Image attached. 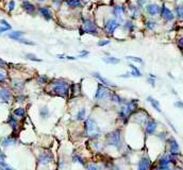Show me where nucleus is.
I'll return each instance as SVG.
<instances>
[{
  "mask_svg": "<svg viewBox=\"0 0 183 170\" xmlns=\"http://www.w3.org/2000/svg\"><path fill=\"white\" fill-rule=\"evenodd\" d=\"M120 144V131L115 130L107 135V145L117 147Z\"/></svg>",
  "mask_w": 183,
  "mask_h": 170,
  "instance_id": "nucleus-4",
  "label": "nucleus"
},
{
  "mask_svg": "<svg viewBox=\"0 0 183 170\" xmlns=\"http://www.w3.org/2000/svg\"><path fill=\"white\" fill-rule=\"evenodd\" d=\"M93 76H94L96 79H98V80L100 81L101 84H103V85H105V86H110V87H115V86H116V85H114L110 80L105 79L104 77H102L101 75H99L98 72H94V74H93Z\"/></svg>",
  "mask_w": 183,
  "mask_h": 170,
  "instance_id": "nucleus-12",
  "label": "nucleus"
},
{
  "mask_svg": "<svg viewBox=\"0 0 183 170\" xmlns=\"http://www.w3.org/2000/svg\"><path fill=\"white\" fill-rule=\"evenodd\" d=\"M5 156L3 153H0V167H5Z\"/></svg>",
  "mask_w": 183,
  "mask_h": 170,
  "instance_id": "nucleus-35",
  "label": "nucleus"
},
{
  "mask_svg": "<svg viewBox=\"0 0 183 170\" xmlns=\"http://www.w3.org/2000/svg\"><path fill=\"white\" fill-rule=\"evenodd\" d=\"M0 25L3 26V27H6V28H8V29H10V30L12 29V27H11L10 23H9L6 20H4V19H1V20H0Z\"/></svg>",
  "mask_w": 183,
  "mask_h": 170,
  "instance_id": "nucleus-38",
  "label": "nucleus"
},
{
  "mask_svg": "<svg viewBox=\"0 0 183 170\" xmlns=\"http://www.w3.org/2000/svg\"><path fill=\"white\" fill-rule=\"evenodd\" d=\"M83 29L86 33L93 34V35H97L98 34V28L95 25V23H93L90 19H85L83 21Z\"/></svg>",
  "mask_w": 183,
  "mask_h": 170,
  "instance_id": "nucleus-5",
  "label": "nucleus"
},
{
  "mask_svg": "<svg viewBox=\"0 0 183 170\" xmlns=\"http://www.w3.org/2000/svg\"><path fill=\"white\" fill-rule=\"evenodd\" d=\"M8 123L11 126V128L13 129V130H15V129H17V126H18V121H17V119L14 117V116L11 115L10 117H9L8 119Z\"/></svg>",
  "mask_w": 183,
  "mask_h": 170,
  "instance_id": "nucleus-24",
  "label": "nucleus"
},
{
  "mask_svg": "<svg viewBox=\"0 0 183 170\" xmlns=\"http://www.w3.org/2000/svg\"><path fill=\"white\" fill-rule=\"evenodd\" d=\"M8 30H10V29H8L6 27H1L0 28V33H3V32L8 31Z\"/></svg>",
  "mask_w": 183,
  "mask_h": 170,
  "instance_id": "nucleus-48",
  "label": "nucleus"
},
{
  "mask_svg": "<svg viewBox=\"0 0 183 170\" xmlns=\"http://www.w3.org/2000/svg\"><path fill=\"white\" fill-rule=\"evenodd\" d=\"M125 27H126L127 29H128L129 31L131 32V31H132V30H133V23H131V21H127L126 25H125Z\"/></svg>",
  "mask_w": 183,
  "mask_h": 170,
  "instance_id": "nucleus-40",
  "label": "nucleus"
},
{
  "mask_svg": "<svg viewBox=\"0 0 183 170\" xmlns=\"http://www.w3.org/2000/svg\"><path fill=\"white\" fill-rule=\"evenodd\" d=\"M150 160L148 158H143L139 163V170H149Z\"/></svg>",
  "mask_w": 183,
  "mask_h": 170,
  "instance_id": "nucleus-15",
  "label": "nucleus"
},
{
  "mask_svg": "<svg viewBox=\"0 0 183 170\" xmlns=\"http://www.w3.org/2000/svg\"><path fill=\"white\" fill-rule=\"evenodd\" d=\"M23 100H25V97L20 96V97H17V100L16 101H18V102H19V101H23Z\"/></svg>",
  "mask_w": 183,
  "mask_h": 170,
  "instance_id": "nucleus-51",
  "label": "nucleus"
},
{
  "mask_svg": "<svg viewBox=\"0 0 183 170\" xmlns=\"http://www.w3.org/2000/svg\"><path fill=\"white\" fill-rule=\"evenodd\" d=\"M118 27H119V23H118L116 19H109V20L107 21V23H105L104 28H105L107 33H109L110 35H112Z\"/></svg>",
  "mask_w": 183,
  "mask_h": 170,
  "instance_id": "nucleus-6",
  "label": "nucleus"
},
{
  "mask_svg": "<svg viewBox=\"0 0 183 170\" xmlns=\"http://www.w3.org/2000/svg\"><path fill=\"white\" fill-rule=\"evenodd\" d=\"M14 115L17 116V117H23L26 115V111L23 107H18V109H14Z\"/></svg>",
  "mask_w": 183,
  "mask_h": 170,
  "instance_id": "nucleus-25",
  "label": "nucleus"
},
{
  "mask_svg": "<svg viewBox=\"0 0 183 170\" xmlns=\"http://www.w3.org/2000/svg\"><path fill=\"white\" fill-rule=\"evenodd\" d=\"M11 98H12V94H11L10 90L6 89V88L0 89V99H1L3 102L9 103V101L11 100Z\"/></svg>",
  "mask_w": 183,
  "mask_h": 170,
  "instance_id": "nucleus-13",
  "label": "nucleus"
},
{
  "mask_svg": "<svg viewBox=\"0 0 183 170\" xmlns=\"http://www.w3.org/2000/svg\"><path fill=\"white\" fill-rule=\"evenodd\" d=\"M176 14H177L178 18H183V4L176 8Z\"/></svg>",
  "mask_w": 183,
  "mask_h": 170,
  "instance_id": "nucleus-27",
  "label": "nucleus"
},
{
  "mask_svg": "<svg viewBox=\"0 0 183 170\" xmlns=\"http://www.w3.org/2000/svg\"><path fill=\"white\" fill-rule=\"evenodd\" d=\"M13 85H14V87L16 88V89H21L23 86V83L19 82V81H14V82H13Z\"/></svg>",
  "mask_w": 183,
  "mask_h": 170,
  "instance_id": "nucleus-36",
  "label": "nucleus"
},
{
  "mask_svg": "<svg viewBox=\"0 0 183 170\" xmlns=\"http://www.w3.org/2000/svg\"><path fill=\"white\" fill-rule=\"evenodd\" d=\"M72 160H74V162L79 163V164H81V165H84V162H83V158H81V156L77 155V154H75V155L72 156Z\"/></svg>",
  "mask_w": 183,
  "mask_h": 170,
  "instance_id": "nucleus-33",
  "label": "nucleus"
},
{
  "mask_svg": "<svg viewBox=\"0 0 183 170\" xmlns=\"http://www.w3.org/2000/svg\"><path fill=\"white\" fill-rule=\"evenodd\" d=\"M146 10H147V13L150 16H156V15H158L160 13L161 8L158 4H149V5H147Z\"/></svg>",
  "mask_w": 183,
  "mask_h": 170,
  "instance_id": "nucleus-11",
  "label": "nucleus"
},
{
  "mask_svg": "<svg viewBox=\"0 0 183 170\" xmlns=\"http://www.w3.org/2000/svg\"><path fill=\"white\" fill-rule=\"evenodd\" d=\"M66 4L72 9L82 8V1L81 0H66Z\"/></svg>",
  "mask_w": 183,
  "mask_h": 170,
  "instance_id": "nucleus-18",
  "label": "nucleus"
},
{
  "mask_svg": "<svg viewBox=\"0 0 183 170\" xmlns=\"http://www.w3.org/2000/svg\"><path fill=\"white\" fill-rule=\"evenodd\" d=\"M13 143H14V139L11 138V137H5V138H3V141H2V145H3L4 147L12 145Z\"/></svg>",
  "mask_w": 183,
  "mask_h": 170,
  "instance_id": "nucleus-29",
  "label": "nucleus"
},
{
  "mask_svg": "<svg viewBox=\"0 0 183 170\" xmlns=\"http://www.w3.org/2000/svg\"><path fill=\"white\" fill-rule=\"evenodd\" d=\"M6 81V75L4 72H0V83H4Z\"/></svg>",
  "mask_w": 183,
  "mask_h": 170,
  "instance_id": "nucleus-41",
  "label": "nucleus"
},
{
  "mask_svg": "<svg viewBox=\"0 0 183 170\" xmlns=\"http://www.w3.org/2000/svg\"><path fill=\"white\" fill-rule=\"evenodd\" d=\"M37 1H40V2H44L45 0H37Z\"/></svg>",
  "mask_w": 183,
  "mask_h": 170,
  "instance_id": "nucleus-55",
  "label": "nucleus"
},
{
  "mask_svg": "<svg viewBox=\"0 0 183 170\" xmlns=\"http://www.w3.org/2000/svg\"><path fill=\"white\" fill-rule=\"evenodd\" d=\"M156 129H157V122L154 120H149L147 122V127H146L147 134H153L156 132Z\"/></svg>",
  "mask_w": 183,
  "mask_h": 170,
  "instance_id": "nucleus-16",
  "label": "nucleus"
},
{
  "mask_svg": "<svg viewBox=\"0 0 183 170\" xmlns=\"http://www.w3.org/2000/svg\"><path fill=\"white\" fill-rule=\"evenodd\" d=\"M160 12H161V16H162L165 20L171 21V20H174V18H175V15L173 14V12H171L168 8H166V6H162Z\"/></svg>",
  "mask_w": 183,
  "mask_h": 170,
  "instance_id": "nucleus-8",
  "label": "nucleus"
},
{
  "mask_svg": "<svg viewBox=\"0 0 183 170\" xmlns=\"http://www.w3.org/2000/svg\"><path fill=\"white\" fill-rule=\"evenodd\" d=\"M18 42L19 43H21V44H25V45H30V46H32V45H34V43L33 42H30V40H25V38H19L18 40Z\"/></svg>",
  "mask_w": 183,
  "mask_h": 170,
  "instance_id": "nucleus-37",
  "label": "nucleus"
},
{
  "mask_svg": "<svg viewBox=\"0 0 183 170\" xmlns=\"http://www.w3.org/2000/svg\"><path fill=\"white\" fill-rule=\"evenodd\" d=\"M21 8H23V10L25 11L26 13H28L29 15H34L36 12L34 4H32L31 2H29V1H23V4H21Z\"/></svg>",
  "mask_w": 183,
  "mask_h": 170,
  "instance_id": "nucleus-9",
  "label": "nucleus"
},
{
  "mask_svg": "<svg viewBox=\"0 0 183 170\" xmlns=\"http://www.w3.org/2000/svg\"><path fill=\"white\" fill-rule=\"evenodd\" d=\"M158 170H171V169L168 168V166H167V167H162V166H160V168H159Z\"/></svg>",
  "mask_w": 183,
  "mask_h": 170,
  "instance_id": "nucleus-50",
  "label": "nucleus"
},
{
  "mask_svg": "<svg viewBox=\"0 0 183 170\" xmlns=\"http://www.w3.org/2000/svg\"><path fill=\"white\" fill-rule=\"evenodd\" d=\"M111 96H112L111 89L100 83V84L98 85V88H97L96 95H95L97 100H105V99H109V98L111 99Z\"/></svg>",
  "mask_w": 183,
  "mask_h": 170,
  "instance_id": "nucleus-3",
  "label": "nucleus"
},
{
  "mask_svg": "<svg viewBox=\"0 0 183 170\" xmlns=\"http://www.w3.org/2000/svg\"><path fill=\"white\" fill-rule=\"evenodd\" d=\"M84 118H85V109H81L80 111L78 112V114H77V120L82 121Z\"/></svg>",
  "mask_w": 183,
  "mask_h": 170,
  "instance_id": "nucleus-26",
  "label": "nucleus"
},
{
  "mask_svg": "<svg viewBox=\"0 0 183 170\" xmlns=\"http://www.w3.org/2000/svg\"><path fill=\"white\" fill-rule=\"evenodd\" d=\"M6 66V63L4 61H2L1 59H0V68H4Z\"/></svg>",
  "mask_w": 183,
  "mask_h": 170,
  "instance_id": "nucleus-46",
  "label": "nucleus"
},
{
  "mask_svg": "<svg viewBox=\"0 0 183 170\" xmlns=\"http://www.w3.org/2000/svg\"><path fill=\"white\" fill-rule=\"evenodd\" d=\"M40 117H42V118H47V117L49 116V111H48V109H47L46 106L43 107V109L40 111Z\"/></svg>",
  "mask_w": 183,
  "mask_h": 170,
  "instance_id": "nucleus-28",
  "label": "nucleus"
},
{
  "mask_svg": "<svg viewBox=\"0 0 183 170\" xmlns=\"http://www.w3.org/2000/svg\"><path fill=\"white\" fill-rule=\"evenodd\" d=\"M169 150H171V155H177L178 152H179V145L176 141V139L171 138L169 141Z\"/></svg>",
  "mask_w": 183,
  "mask_h": 170,
  "instance_id": "nucleus-14",
  "label": "nucleus"
},
{
  "mask_svg": "<svg viewBox=\"0 0 183 170\" xmlns=\"http://www.w3.org/2000/svg\"><path fill=\"white\" fill-rule=\"evenodd\" d=\"M128 60H131L133 62H137V63H143V60L139 59V57H127Z\"/></svg>",
  "mask_w": 183,
  "mask_h": 170,
  "instance_id": "nucleus-39",
  "label": "nucleus"
},
{
  "mask_svg": "<svg viewBox=\"0 0 183 170\" xmlns=\"http://www.w3.org/2000/svg\"><path fill=\"white\" fill-rule=\"evenodd\" d=\"M89 55V51L84 50V51H81L80 54H79V57H86Z\"/></svg>",
  "mask_w": 183,
  "mask_h": 170,
  "instance_id": "nucleus-43",
  "label": "nucleus"
},
{
  "mask_svg": "<svg viewBox=\"0 0 183 170\" xmlns=\"http://www.w3.org/2000/svg\"><path fill=\"white\" fill-rule=\"evenodd\" d=\"M15 9V1H11L9 3V10L10 11H13Z\"/></svg>",
  "mask_w": 183,
  "mask_h": 170,
  "instance_id": "nucleus-44",
  "label": "nucleus"
},
{
  "mask_svg": "<svg viewBox=\"0 0 183 170\" xmlns=\"http://www.w3.org/2000/svg\"><path fill=\"white\" fill-rule=\"evenodd\" d=\"M1 169L2 170H12V169H11V168H9V167H1Z\"/></svg>",
  "mask_w": 183,
  "mask_h": 170,
  "instance_id": "nucleus-54",
  "label": "nucleus"
},
{
  "mask_svg": "<svg viewBox=\"0 0 183 170\" xmlns=\"http://www.w3.org/2000/svg\"><path fill=\"white\" fill-rule=\"evenodd\" d=\"M85 131H86V134L89 135L90 137H98L100 135V130H99L98 126H97L96 121L92 118L87 119L85 121Z\"/></svg>",
  "mask_w": 183,
  "mask_h": 170,
  "instance_id": "nucleus-2",
  "label": "nucleus"
},
{
  "mask_svg": "<svg viewBox=\"0 0 183 170\" xmlns=\"http://www.w3.org/2000/svg\"><path fill=\"white\" fill-rule=\"evenodd\" d=\"M38 162L40 165H48L49 163L53 162V156L50 152H44L38 156Z\"/></svg>",
  "mask_w": 183,
  "mask_h": 170,
  "instance_id": "nucleus-7",
  "label": "nucleus"
},
{
  "mask_svg": "<svg viewBox=\"0 0 183 170\" xmlns=\"http://www.w3.org/2000/svg\"><path fill=\"white\" fill-rule=\"evenodd\" d=\"M26 57H27L28 60H31V61H34V62H42V60L38 59V57H36L34 54H32V53H28V54H26Z\"/></svg>",
  "mask_w": 183,
  "mask_h": 170,
  "instance_id": "nucleus-30",
  "label": "nucleus"
},
{
  "mask_svg": "<svg viewBox=\"0 0 183 170\" xmlns=\"http://www.w3.org/2000/svg\"><path fill=\"white\" fill-rule=\"evenodd\" d=\"M23 34H25V33H23V31H13V32H11V33L9 34V37L12 38V40H18L19 38L23 35Z\"/></svg>",
  "mask_w": 183,
  "mask_h": 170,
  "instance_id": "nucleus-23",
  "label": "nucleus"
},
{
  "mask_svg": "<svg viewBox=\"0 0 183 170\" xmlns=\"http://www.w3.org/2000/svg\"><path fill=\"white\" fill-rule=\"evenodd\" d=\"M175 105H176V106H178V107H181V109H183V103H182V102H180V101H178V102H176V103H175Z\"/></svg>",
  "mask_w": 183,
  "mask_h": 170,
  "instance_id": "nucleus-47",
  "label": "nucleus"
},
{
  "mask_svg": "<svg viewBox=\"0 0 183 170\" xmlns=\"http://www.w3.org/2000/svg\"><path fill=\"white\" fill-rule=\"evenodd\" d=\"M111 99H112V101H114V102H116V103H121L122 102L121 98H120V97L118 96L117 94H114V92L112 94Z\"/></svg>",
  "mask_w": 183,
  "mask_h": 170,
  "instance_id": "nucleus-32",
  "label": "nucleus"
},
{
  "mask_svg": "<svg viewBox=\"0 0 183 170\" xmlns=\"http://www.w3.org/2000/svg\"><path fill=\"white\" fill-rule=\"evenodd\" d=\"M102 61L107 64H110V65H115V64L119 63L120 60L117 59V57H105L102 59Z\"/></svg>",
  "mask_w": 183,
  "mask_h": 170,
  "instance_id": "nucleus-19",
  "label": "nucleus"
},
{
  "mask_svg": "<svg viewBox=\"0 0 183 170\" xmlns=\"http://www.w3.org/2000/svg\"><path fill=\"white\" fill-rule=\"evenodd\" d=\"M179 45H180V46H181L182 48H183V37H182V38H180V40H179Z\"/></svg>",
  "mask_w": 183,
  "mask_h": 170,
  "instance_id": "nucleus-53",
  "label": "nucleus"
},
{
  "mask_svg": "<svg viewBox=\"0 0 183 170\" xmlns=\"http://www.w3.org/2000/svg\"><path fill=\"white\" fill-rule=\"evenodd\" d=\"M38 13L42 17H44L45 20L49 21V20H52V13L51 11L49 10L48 8H45V6H42V8L38 9Z\"/></svg>",
  "mask_w": 183,
  "mask_h": 170,
  "instance_id": "nucleus-10",
  "label": "nucleus"
},
{
  "mask_svg": "<svg viewBox=\"0 0 183 170\" xmlns=\"http://www.w3.org/2000/svg\"><path fill=\"white\" fill-rule=\"evenodd\" d=\"M49 79L46 75H42V76L38 77V83H40V84H45V83H47Z\"/></svg>",
  "mask_w": 183,
  "mask_h": 170,
  "instance_id": "nucleus-31",
  "label": "nucleus"
},
{
  "mask_svg": "<svg viewBox=\"0 0 183 170\" xmlns=\"http://www.w3.org/2000/svg\"><path fill=\"white\" fill-rule=\"evenodd\" d=\"M142 1H144V0H142Z\"/></svg>",
  "mask_w": 183,
  "mask_h": 170,
  "instance_id": "nucleus-56",
  "label": "nucleus"
},
{
  "mask_svg": "<svg viewBox=\"0 0 183 170\" xmlns=\"http://www.w3.org/2000/svg\"><path fill=\"white\" fill-rule=\"evenodd\" d=\"M51 92L57 96L66 98L68 96V92H69V86H68V83L65 82V81L55 80L51 84Z\"/></svg>",
  "mask_w": 183,
  "mask_h": 170,
  "instance_id": "nucleus-1",
  "label": "nucleus"
},
{
  "mask_svg": "<svg viewBox=\"0 0 183 170\" xmlns=\"http://www.w3.org/2000/svg\"><path fill=\"white\" fill-rule=\"evenodd\" d=\"M61 2H62V0H53V3H55V6H58V8L61 5Z\"/></svg>",
  "mask_w": 183,
  "mask_h": 170,
  "instance_id": "nucleus-45",
  "label": "nucleus"
},
{
  "mask_svg": "<svg viewBox=\"0 0 183 170\" xmlns=\"http://www.w3.org/2000/svg\"><path fill=\"white\" fill-rule=\"evenodd\" d=\"M129 67L132 69V71L131 72H129L130 74V76H133V77H142V74H141V71L139 70V68L136 67V66H134L133 64H129Z\"/></svg>",
  "mask_w": 183,
  "mask_h": 170,
  "instance_id": "nucleus-21",
  "label": "nucleus"
},
{
  "mask_svg": "<svg viewBox=\"0 0 183 170\" xmlns=\"http://www.w3.org/2000/svg\"><path fill=\"white\" fill-rule=\"evenodd\" d=\"M124 12H125V9H124V6H121V5H116L115 8L113 9V15L117 19L122 18V14H124Z\"/></svg>",
  "mask_w": 183,
  "mask_h": 170,
  "instance_id": "nucleus-17",
  "label": "nucleus"
},
{
  "mask_svg": "<svg viewBox=\"0 0 183 170\" xmlns=\"http://www.w3.org/2000/svg\"><path fill=\"white\" fill-rule=\"evenodd\" d=\"M148 101L151 103V105L153 106V109H156L157 111L159 112V113H161V112H162V109H161V106H160V103H159L158 101L156 100V99H153L152 97H148Z\"/></svg>",
  "mask_w": 183,
  "mask_h": 170,
  "instance_id": "nucleus-22",
  "label": "nucleus"
},
{
  "mask_svg": "<svg viewBox=\"0 0 183 170\" xmlns=\"http://www.w3.org/2000/svg\"><path fill=\"white\" fill-rule=\"evenodd\" d=\"M148 83L151 84L152 86H154V80H152V79H148Z\"/></svg>",
  "mask_w": 183,
  "mask_h": 170,
  "instance_id": "nucleus-52",
  "label": "nucleus"
},
{
  "mask_svg": "<svg viewBox=\"0 0 183 170\" xmlns=\"http://www.w3.org/2000/svg\"><path fill=\"white\" fill-rule=\"evenodd\" d=\"M110 44V40H99L98 42V46L100 47H103L105 45H109Z\"/></svg>",
  "mask_w": 183,
  "mask_h": 170,
  "instance_id": "nucleus-42",
  "label": "nucleus"
},
{
  "mask_svg": "<svg viewBox=\"0 0 183 170\" xmlns=\"http://www.w3.org/2000/svg\"><path fill=\"white\" fill-rule=\"evenodd\" d=\"M89 170H98V169H97V167L95 166V165H90Z\"/></svg>",
  "mask_w": 183,
  "mask_h": 170,
  "instance_id": "nucleus-49",
  "label": "nucleus"
},
{
  "mask_svg": "<svg viewBox=\"0 0 183 170\" xmlns=\"http://www.w3.org/2000/svg\"><path fill=\"white\" fill-rule=\"evenodd\" d=\"M173 162H174V160L171 158V156L165 155V156H163V158L160 160V166H162V167H167L169 164H171V163H173Z\"/></svg>",
  "mask_w": 183,
  "mask_h": 170,
  "instance_id": "nucleus-20",
  "label": "nucleus"
},
{
  "mask_svg": "<svg viewBox=\"0 0 183 170\" xmlns=\"http://www.w3.org/2000/svg\"><path fill=\"white\" fill-rule=\"evenodd\" d=\"M146 27H147L148 30H153L157 27V23L154 21H147L146 23Z\"/></svg>",
  "mask_w": 183,
  "mask_h": 170,
  "instance_id": "nucleus-34",
  "label": "nucleus"
}]
</instances>
